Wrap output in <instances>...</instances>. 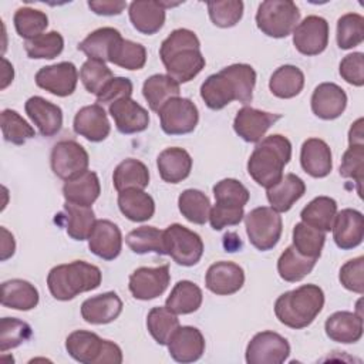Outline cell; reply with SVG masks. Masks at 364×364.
Wrapping results in <instances>:
<instances>
[{
  "label": "cell",
  "instance_id": "24",
  "mask_svg": "<svg viewBox=\"0 0 364 364\" xmlns=\"http://www.w3.org/2000/svg\"><path fill=\"white\" fill-rule=\"evenodd\" d=\"M24 109L43 136H53L60 132L63 127V111L58 105L34 95L26 101Z\"/></svg>",
  "mask_w": 364,
  "mask_h": 364
},
{
  "label": "cell",
  "instance_id": "15",
  "mask_svg": "<svg viewBox=\"0 0 364 364\" xmlns=\"http://www.w3.org/2000/svg\"><path fill=\"white\" fill-rule=\"evenodd\" d=\"M36 84L57 97H68L75 91L78 81L77 67L70 61L41 67L36 73Z\"/></svg>",
  "mask_w": 364,
  "mask_h": 364
},
{
  "label": "cell",
  "instance_id": "7",
  "mask_svg": "<svg viewBox=\"0 0 364 364\" xmlns=\"http://www.w3.org/2000/svg\"><path fill=\"white\" fill-rule=\"evenodd\" d=\"M300 20V11L291 0H266L256 11L257 28L273 38H283L293 33Z\"/></svg>",
  "mask_w": 364,
  "mask_h": 364
},
{
  "label": "cell",
  "instance_id": "17",
  "mask_svg": "<svg viewBox=\"0 0 364 364\" xmlns=\"http://www.w3.org/2000/svg\"><path fill=\"white\" fill-rule=\"evenodd\" d=\"M243 283V269L239 264L226 260H220L210 264L205 276L206 289L218 296L233 294L242 289Z\"/></svg>",
  "mask_w": 364,
  "mask_h": 364
},
{
  "label": "cell",
  "instance_id": "29",
  "mask_svg": "<svg viewBox=\"0 0 364 364\" xmlns=\"http://www.w3.org/2000/svg\"><path fill=\"white\" fill-rule=\"evenodd\" d=\"M306 192V183L294 173H286L277 183L266 189L269 203L276 212H287Z\"/></svg>",
  "mask_w": 364,
  "mask_h": 364
},
{
  "label": "cell",
  "instance_id": "2",
  "mask_svg": "<svg viewBox=\"0 0 364 364\" xmlns=\"http://www.w3.org/2000/svg\"><path fill=\"white\" fill-rule=\"evenodd\" d=\"M159 57L171 78L176 82L193 80L205 67L198 36L188 28L173 30L161 44Z\"/></svg>",
  "mask_w": 364,
  "mask_h": 364
},
{
  "label": "cell",
  "instance_id": "63",
  "mask_svg": "<svg viewBox=\"0 0 364 364\" xmlns=\"http://www.w3.org/2000/svg\"><path fill=\"white\" fill-rule=\"evenodd\" d=\"M3 61V81H1V90H4L11 81H13V77H14V71H13V65L3 57L1 58Z\"/></svg>",
  "mask_w": 364,
  "mask_h": 364
},
{
  "label": "cell",
  "instance_id": "62",
  "mask_svg": "<svg viewBox=\"0 0 364 364\" xmlns=\"http://www.w3.org/2000/svg\"><path fill=\"white\" fill-rule=\"evenodd\" d=\"M348 145H364V132H363V118H358L348 131Z\"/></svg>",
  "mask_w": 364,
  "mask_h": 364
},
{
  "label": "cell",
  "instance_id": "27",
  "mask_svg": "<svg viewBox=\"0 0 364 364\" xmlns=\"http://www.w3.org/2000/svg\"><path fill=\"white\" fill-rule=\"evenodd\" d=\"M300 164L306 173L313 178H324L333 169L331 149L320 138H309L300 151Z\"/></svg>",
  "mask_w": 364,
  "mask_h": 364
},
{
  "label": "cell",
  "instance_id": "1",
  "mask_svg": "<svg viewBox=\"0 0 364 364\" xmlns=\"http://www.w3.org/2000/svg\"><path fill=\"white\" fill-rule=\"evenodd\" d=\"M256 71L252 65L237 63L209 75L200 85V97L210 109H222L232 101L247 104L253 98Z\"/></svg>",
  "mask_w": 364,
  "mask_h": 364
},
{
  "label": "cell",
  "instance_id": "45",
  "mask_svg": "<svg viewBox=\"0 0 364 364\" xmlns=\"http://www.w3.org/2000/svg\"><path fill=\"white\" fill-rule=\"evenodd\" d=\"M178 208L182 216L196 225H203L209 220L210 202L209 198L198 189H185L178 198Z\"/></svg>",
  "mask_w": 364,
  "mask_h": 364
},
{
  "label": "cell",
  "instance_id": "26",
  "mask_svg": "<svg viewBox=\"0 0 364 364\" xmlns=\"http://www.w3.org/2000/svg\"><path fill=\"white\" fill-rule=\"evenodd\" d=\"M122 311V300L115 291L92 296L82 301L81 317L90 324H108Z\"/></svg>",
  "mask_w": 364,
  "mask_h": 364
},
{
  "label": "cell",
  "instance_id": "21",
  "mask_svg": "<svg viewBox=\"0 0 364 364\" xmlns=\"http://www.w3.org/2000/svg\"><path fill=\"white\" fill-rule=\"evenodd\" d=\"M108 111L121 134L129 135L142 132L149 125L148 111L132 98H122L112 102Z\"/></svg>",
  "mask_w": 364,
  "mask_h": 364
},
{
  "label": "cell",
  "instance_id": "12",
  "mask_svg": "<svg viewBox=\"0 0 364 364\" xmlns=\"http://www.w3.org/2000/svg\"><path fill=\"white\" fill-rule=\"evenodd\" d=\"M290 355L289 341L274 331H260L246 347L247 364H282Z\"/></svg>",
  "mask_w": 364,
  "mask_h": 364
},
{
  "label": "cell",
  "instance_id": "52",
  "mask_svg": "<svg viewBox=\"0 0 364 364\" xmlns=\"http://www.w3.org/2000/svg\"><path fill=\"white\" fill-rule=\"evenodd\" d=\"M33 331L28 323L16 317H3L0 320V351L4 353L26 343Z\"/></svg>",
  "mask_w": 364,
  "mask_h": 364
},
{
  "label": "cell",
  "instance_id": "46",
  "mask_svg": "<svg viewBox=\"0 0 364 364\" xmlns=\"http://www.w3.org/2000/svg\"><path fill=\"white\" fill-rule=\"evenodd\" d=\"M326 242V232L311 228L303 222H299L293 228V246L294 249L311 259H318Z\"/></svg>",
  "mask_w": 364,
  "mask_h": 364
},
{
  "label": "cell",
  "instance_id": "31",
  "mask_svg": "<svg viewBox=\"0 0 364 364\" xmlns=\"http://www.w3.org/2000/svg\"><path fill=\"white\" fill-rule=\"evenodd\" d=\"M100 192V179L92 171H85L80 176L65 181L63 186V196L65 202L81 206H91L98 199Z\"/></svg>",
  "mask_w": 364,
  "mask_h": 364
},
{
  "label": "cell",
  "instance_id": "60",
  "mask_svg": "<svg viewBox=\"0 0 364 364\" xmlns=\"http://www.w3.org/2000/svg\"><path fill=\"white\" fill-rule=\"evenodd\" d=\"M88 7L100 16H117L124 11L127 3L122 0H92L88 1Z\"/></svg>",
  "mask_w": 364,
  "mask_h": 364
},
{
  "label": "cell",
  "instance_id": "54",
  "mask_svg": "<svg viewBox=\"0 0 364 364\" xmlns=\"http://www.w3.org/2000/svg\"><path fill=\"white\" fill-rule=\"evenodd\" d=\"M208 13L215 26L222 28L233 27L240 21L243 16V1L240 0L209 1Z\"/></svg>",
  "mask_w": 364,
  "mask_h": 364
},
{
  "label": "cell",
  "instance_id": "3",
  "mask_svg": "<svg viewBox=\"0 0 364 364\" xmlns=\"http://www.w3.org/2000/svg\"><path fill=\"white\" fill-rule=\"evenodd\" d=\"M290 159V141L280 134H273L255 146L247 161V172L257 185L267 189L280 181Z\"/></svg>",
  "mask_w": 364,
  "mask_h": 364
},
{
  "label": "cell",
  "instance_id": "39",
  "mask_svg": "<svg viewBox=\"0 0 364 364\" xmlns=\"http://www.w3.org/2000/svg\"><path fill=\"white\" fill-rule=\"evenodd\" d=\"M112 182L118 192L131 188L145 189L149 183V171L144 162L128 158L119 162L114 169Z\"/></svg>",
  "mask_w": 364,
  "mask_h": 364
},
{
  "label": "cell",
  "instance_id": "20",
  "mask_svg": "<svg viewBox=\"0 0 364 364\" xmlns=\"http://www.w3.org/2000/svg\"><path fill=\"white\" fill-rule=\"evenodd\" d=\"M168 351L178 363L198 361L205 353L203 334L196 327L179 326L168 343Z\"/></svg>",
  "mask_w": 364,
  "mask_h": 364
},
{
  "label": "cell",
  "instance_id": "56",
  "mask_svg": "<svg viewBox=\"0 0 364 364\" xmlns=\"http://www.w3.org/2000/svg\"><path fill=\"white\" fill-rule=\"evenodd\" d=\"M340 283L350 291L363 294L364 293V257L358 256L346 262L338 274Z\"/></svg>",
  "mask_w": 364,
  "mask_h": 364
},
{
  "label": "cell",
  "instance_id": "35",
  "mask_svg": "<svg viewBox=\"0 0 364 364\" xmlns=\"http://www.w3.org/2000/svg\"><path fill=\"white\" fill-rule=\"evenodd\" d=\"M202 300L203 294L198 284L191 280H179L166 297L165 307L175 314H191L200 307Z\"/></svg>",
  "mask_w": 364,
  "mask_h": 364
},
{
  "label": "cell",
  "instance_id": "6",
  "mask_svg": "<svg viewBox=\"0 0 364 364\" xmlns=\"http://www.w3.org/2000/svg\"><path fill=\"white\" fill-rule=\"evenodd\" d=\"M67 353L82 364H121L122 351L118 344L102 340L87 330H75L65 338Z\"/></svg>",
  "mask_w": 364,
  "mask_h": 364
},
{
  "label": "cell",
  "instance_id": "32",
  "mask_svg": "<svg viewBox=\"0 0 364 364\" xmlns=\"http://www.w3.org/2000/svg\"><path fill=\"white\" fill-rule=\"evenodd\" d=\"M38 290L27 280L11 279L1 284V304L9 309L28 311L38 304Z\"/></svg>",
  "mask_w": 364,
  "mask_h": 364
},
{
  "label": "cell",
  "instance_id": "51",
  "mask_svg": "<svg viewBox=\"0 0 364 364\" xmlns=\"http://www.w3.org/2000/svg\"><path fill=\"white\" fill-rule=\"evenodd\" d=\"M112 78V71L100 60L88 58L80 70V80L90 94L98 95Z\"/></svg>",
  "mask_w": 364,
  "mask_h": 364
},
{
  "label": "cell",
  "instance_id": "42",
  "mask_svg": "<svg viewBox=\"0 0 364 364\" xmlns=\"http://www.w3.org/2000/svg\"><path fill=\"white\" fill-rule=\"evenodd\" d=\"M125 243L134 253L138 255H145L149 252L166 255L164 230H159L155 226H141L131 230L125 237Z\"/></svg>",
  "mask_w": 364,
  "mask_h": 364
},
{
  "label": "cell",
  "instance_id": "47",
  "mask_svg": "<svg viewBox=\"0 0 364 364\" xmlns=\"http://www.w3.org/2000/svg\"><path fill=\"white\" fill-rule=\"evenodd\" d=\"M13 23L20 37L26 40H31L43 34V31L48 26V17L41 10L31 9V7H20L14 13Z\"/></svg>",
  "mask_w": 364,
  "mask_h": 364
},
{
  "label": "cell",
  "instance_id": "14",
  "mask_svg": "<svg viewBox=\"0 0 364 364\" xmlns=\"http://www.w3.org/2000/svg\"><path fill=\"white\" fill-rule=\"evenodd\" d=\"M293 44L304 55H317L328 44V23L320 16H307L293 30Z\"/></svg>",
  "mask_w": 364,
  "mask_h": 364
},
{
  "label": "cell",
  "instance_id": "9",
  "mask_svg": "<svg viewBox=\"0 0 364 364\" xmlns=\"http://www.w3.org/2000/svg\"><path fill=\"white\" fill-rule=\"evenodd\" d=\"M164 240L166 255L181 266H193L203 255L200 236L179 223H172L164 230Z\"/></svg>",
  "mask_w": 364,
  "mask_h": 364
},
{
  "label": "cell",
  "instance_id": "38",
  "mask_svg": "<svg viewBox=\"0 0 364 364\" xmlns=\"http://www.w3.org/2000/svg\"><path fill=\"white\" fill-rule=\"evenodd\" d=\"M304 87L303 71L291 64H284L276 68L269 80V88L277 98L289 100L301 92Z\"/></svg>",
  "mask_w": 364,
  "mask_h": 364
},
{
  "label": "cell",
  "instance_id": "4",
  "mask_svg": "<svg viewBox=\"0 0 364 364\" xmlns=\"http://www.w3.org/2000/svg\"><path fill=\"white\" fill-rule=\"evenodd\" d=\"M324 306V293L317 284H303L280 294L274 301L277 320L290 328H304L313 323Z\"/></svg>",
  "mask_w": 364,
  "mask_h": 364
},
{
  "label": "cell",
  "instance_id": "16",
  "mask_svg": "<svg viewBox=\"0 0 364 364\" xmlns=\"http://www.w3.org/2000/svg\"><path fill=\"white\" fill-rule=\"evenodd\" d=\"M282 118L280 114L260 111L252 107H243L233 119L235 132L246 142H259L266 131Z\"/></svg>",
  "mask_w": 364,
  "mask_h": 364
},
{
  "label": "cell",
  "instance_id": "11",
  "mask_svg": "<svg viewBox=\"0 0 364 364\" xmlns=\"http://www.w3.org/2000/svg\"><path fill=\"white\" fill-rule=\"evenodd\" d=\"M50 164L54 175L68 181L88 171L90 158L82 145L73 139H64L53 146Z\"/></svg>",
  "mask_w": 364,
  "mask_h": 364
},
{
  "label": "cell",
  "instance_id": "43",
  "mask_svg": "<svg viewBox=\"0 0 364 364\" xmlns=\"http://www.w3.org/2000/svg\"><path fill=\"white\" fill-rule=\"evenodd\" d=\"M146 327L158 344L168 346L171 337L179 328V318L166 307H152L146 317Z\"/></svg>",
  "mask_w": 364,
  "mask_h": 364
},
{
  "label": "cell",
  "instance_id": "49",
  "mask_svg": "<svg viewBox=\"0 0 364 364\" xmlns=\"http://www.w3.org/2000/svg\"><path fill=\"white\" fill-rule=\"evenodd\" d=\"M64 48V38L58 31L43 33L31 40H26L24 50L30 58L51 60L61 54Z\"/></svg>",
  "mask_w": 364,
  "mask_h": 364
},
{
  "label": "cell",
  "instance_id": "57",
  "mask_svg": "<svg viewBox=\"0 0 364 364\" xmlns=\"http://www.w3.org/2000/svg\"><path fill=\"white\" fill-rule=\"evenodd\" d=\"M340 75L351 85L363 87L364 84V54L351 53L340 61Z\"/></svg>",
  "mask_w": 364,
  "mask_h": 364
},
{
  "label": "cell",
  "instance_id": "34",
  "mask_svg": "<svg viewBox=\"0 0 364 364\" xmlns=\"http://www.w3.org/2000/svg\"><path fill=\"white\" fill-rule=\"evenodd\" d=\"M58 216L64 220L67 235L80 242L88 239L97 220L91 206H81L70 202L64 203V213Z\"/></svg>",
  "mask_w": 364,
  "mask_h": 364
},
{
  "label": "cell",
  "instance_id": "18",
  "mask_svg": "<svg viewBox=\"0 0 364 364\" xmlns=\"http://www.w3.org/2000/svg\"><path fill=\"white\" fill-rule=\"evenodd\" d=\"M87 240L90 250L104 260H114L119 256L122 249V233L119 228L108 219L95 220Z\"/></svg>",
  "mask_w": 364,
  "mask_h": 364
},
{
  "label": "cell",
  "instance_id": "37",
  "mask_svg": "<svg viewBox=\"0 0 364 364\" xmlns=\"http://www.w3.org/2000/svg\"><path fill=\"white\" fill-rule=\"evenodd\" d=\"M337 215V202L330 196H317L310 200L300 212L301 222L321 232H328L333 228Z\"/></svg>",
  "mask_w": 364,
  "mask_h": 364
},
{
  "label": "cell",
  "instance_id": "40",
  "mask_svg": "<svg viewBox=\"0 0 364 364\" xmlns=\"http://www.w3.org/2000/svg\"><path fill=\"white\" fill-rule=\"evenodd\" d=\"M121 33L114 27H101L90 33L80 44L78 50H81L88 58L109 61V53L112 46L121 38Z\"/></svg>",
  "mask_w": 364,
  "mask_h": 364
},
{
  "label": "cell",
  "instance_id": "55",
  "mask_svg": "<svg viewBox=\"0 0 364 364\" xmlns=\"http://www.w3.org/2000/svg\"><path fill=\"white\" fill-rule=\"evenodd\" d=\"M340 175L354 179L357 192L361 196V185L364 181V145H350L347 148L341 159Z\"/></svg>",
  "mask_w": 364,
  "mask_h": 364
},
{
  "label": "cell",
  "instance_id": "8",
  "mask_svg": "<svg viewBox=\"0 0 364 364\" xmlns=\"http://www.w3.org/2000/svg\"><path fill=\"white\" fill-rule=\"evenodd\" d=\"M245 226L249 242L262 252L273 249L283 230V222L279 212L269 206L252 209L245 216Z\"/></svg>",
  "mask_w": 364,
  "mask_h": 364
},
{
  "label": "cell",
  "instance_id": "13",
  "mask_svg": "<svg viewBox=\"0 0 364 364\" xmlns=\"http://www.w3.org/2000/svg\"><path fill=\"white\" fill-rule=\"evenodd\" d=\"M171 273L168 264L156 267H138L129 276V291L138 300L159 297L169 286Z\"/></svg>",
  "mask_w": 364,
  "mask_h": 364
},
{
  "label": "cell",
  "instance_id": "23",
  "mask_svg": "<svg viewBox=\"0 0 364 364\" xmlns=\"http://www.w3.org/2000/svg\"><path fill=\"white\" fill-rule=\"evenodd\" d=\"M75 134L84 136L90 142L104 141L111 131V125L105 109L100 104L82 107L77 111L73 122Z\"/></svg>",
  "mask_w": 364,
  "mask_h": 364
},
{
  "label": "cell",
  "instance_id": "22",
  "mask_svg": "<svg viewBox=\"0 0 364 364\" xmlns=\"http://www.w3.org/2000/svg\"><path fill=\"white\" fill-rule=\"evenodd\" d=\"M347 107L346 91L334 82L318 84L311 95V111L316 117L330 121L338 118Z\"/></svg>",
  "mask_w": 364,
  "mask_h": 364
},
{
  "label": "cell",
  "instance_id": "10",
  "mask_svg": "<svg viewBox=\"0 0 364 364\" xmlns=\"http://www.w3.org/2000/svg\"><path fill=\"white\" fill-rule=\"evenodd\" d=\"M161 128L168 135L192 132L199 121V111L189 98L175 97L166 101L158 111Z\"/></svg>",
  "mask_w": 364,
  "mask_h": 364
},
{
  "label": "cell",
  "instance_id": "25",
  "mask_svg": "<svg viewBox=\"0 0 364 364\" xmlns=\"http://www.w3.org/2000/svg\"><path fill=\"white\" fill-rule=\"evenodd\" d=\"M164 0H136L129 4L128 13L134 28L142 34L151 36L158 33L165 23Z\"/></svg>",
  "mask_w": 364,
  "mask_h": 364
},
{
  "label": "cell",
  "instance_id": "50",
  "mask_svg": "<svg viewBox=\"0 0 364 364\" xmlns=\"http://www.w3.org/2000/svg\"><path fill=\"white\" fill-rule=\"evenodd\" d=\"M1 132L7 142L23 145L27 139L36 135L34 128L14 109L1 111Z\"/></svg>",
  "mask_w": 364,
  "mask_h": 364
},
{
  "label": "cell",
  "instance_id": "59",
  "mask_svg": "<svg viewBox=\"0 0 364 364\" xmlns=\"http://www.w3.org/2000/svg\"><path fill=\"white\" fill-rule=\"evenodd\" d=\"M245 218L243 208H232L215 203L209 212V222L215 230H222L226 226H235Z\"/></svg>",
  "mask_w": 364,
  "mask_h": 364
},
{
  "label": "cell",
  "instance_id": "36",
  "mask_svg": "<svg viewBox=\"0 0 364 364\" xmlns=\"http://www.w3.org/2000/svg\"><path fill=\"white\" fill-rule=\"evenodd\" d=\"M179 82L168 74H154L148 77L142 85V95L149 108L155 112H158L171 98L179 97Z\"/></svg>",
  "mask_w": 364,
  "mask_h": 364
},
{
  "label": "cell",
  "instance_id": "41",
  "mask_svg": "<svg viewBox=\"0 0 364 364\" xmlns=\"http://www.w3.org/2000/svg\"><path fill=\"white\" fill-rule=\"evenodd\" d=\"M316 259L300 255L294 246L286 247L277 260L279 276L289 283H296L304 279L316 266Z\"/></svg>",
  "mask_w": 364,
  "mask_h": 364
},
{
  "label": "cell",
  "instance_id": "5",
  "mask_svg": "<svg viewBox=\"0 0 364 364\" xmlns=\"http://www.w3.org/2000/svg\"><path fill=\"white\" fill-rule=\"evenodd\" d=\"M101 279L100 267L84 260H74L54 266L48 272L47 286L54 299L68 301L80 293L97 289L101 284Z\"/></svg>",
  "mask_w": 364,
  "mask_h": 364
},
{
  "label": "cell",
  "instance_id": "30",
  "mask_svg": "<svg viewBox=\"0 0 364 364\" xmlns=\"http://www.w3.org/2000/svg\"><path fill=\"white\" fill-rule=\"evenodd\" d=\"M161 178L168 183H179L186 179L192 169V158L188 151L178 146L164 149L156 159Z\"/></svg>",
  "mask_w": 364,
  "mask_h": 364
},
{
  "label": "cell",
  "instance_id": "53",
  "mask_svg": "<svg viewBox=\"0 0 364 364\" xmlns=\"http://www.w3.org/2000/svg\"><path fill=\"white\" fill-rule=\"evenodd\" d=\"M213 196L218 205L243 208L247 203L250 195L242 182L233 178H226L213 186Z\"/></svg>",
  "mask_w": 364,
  "mask_h": 364
},
{
  "label": "cell",
  "instance_id": "58",
  "mask_svg": "<svg viewBox=\"0 0 364 364\" xmlns=\"http://www.w3.org/2000/svg\"><path fill=\"white\" fill-rule=\"evenodd\" d=\"M132 82L129 78L125 77H114L107 85L105 88L95 95L97 97V102L101 105L108 104L111 105L112 102L122 100V98H131L132 95Z\"/></svg>",
  "mask_w": 364,
  "mask_h": 364
},
{
  "label": "cell",
  "instance_id": "19",
  "mask_svg": "<svg viewBox=\"0 0 364 364\" xmlns=\"http://www.w3.org/2000/svg\"><path fill=\"white\" fill-rule=\"evenodd\" d=\"M331 230L333 239L340 249H354L361 245L364 237V216L357 209H343L336 215Z\"/></svg>",
  "mask_w": 364,
  "mask_h": 364
},
{
  "label": "cell",
  "instance_id": "33",
  "mask_svg": "<svg viewBox=\"0 0 364 364\" xmlns=\"http://www.w3.org/2000/svg\"><path fill=\"white\" fill-rule=\"evenodd\" d=\"M118 208L132 222H145L155 213V202L144 189H125L118 192Z\"/></svg>",
  "mask_w": 364,
  "mask_h": 364
},
{
  "label": "cell",
  "instance_id": "44",
  "mask_svg": "<svg viewBox=\"0 0 364 364\" xmlns=\"http://www.w3.org/2000/svg\"><path fill=\"white\" fill-rule=\"evenodd\" d=\"M109 63L129 71L141 70L146 63V50L142 44L121 37L111 48Z\"/></svg>",
  "mask_w": 364,
  "mask_h": 364
},
{
  "label": "cell",
  "instance_id": "48",
  "mask_svg": "<svg viewBox=\"0 0 364 364\" xmlns=\"http://www.w3.org/2000/svg\"><path fill=\"white\" fill-rule=\"evenodd\" d=\"M337 44L341 50L357 47L364 40V17L358 13L343 14L337 20Z\"/></svg>",
  "mask_w": 364,
  "mask_h": 364
},
{
  "label": "cell",
  "instance_id": "61",
  "mask_svg": "<svg viewBox=\"0 0 364 364\" xmlns=\"http://www.w3.org/2000/svg\"><path fill=\"white\" fill-rule=\"evenodd\" d=\"M0 230H1V256H0V259H1V262H4L14 255L16 242H14L13 235L6 228H1Z\"/></svg>",
  "mask_w": 364,
  "mask_h": 364
},
{
  "label": "cell",
  "instance_id": "28",
  "mask_svg": "<svg viewBox=\"0 0 364 364\" xmlns=\"http://www.w3.org/2000/svg\"><path fill=\"white\" fill-rule=\"evenodd\" d=\"M330 340L343 344L357 343L363 337V316L351 311H336L324 323Z\"/></svg>",
  "mask_w": 364,
  "mask_h": 364
}]
</instances>
